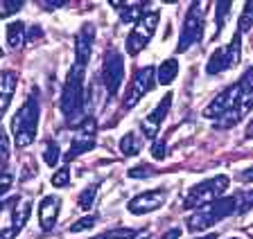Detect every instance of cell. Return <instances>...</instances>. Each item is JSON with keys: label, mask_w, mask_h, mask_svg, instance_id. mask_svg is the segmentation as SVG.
<instances>
[{"label": "cell", "mask_w": 253, "mask_h": 239, "mask_svg": "<svg viewBox=\"0 0 253 239\" xmlns=\"http://www.w3.org/2000/svg\"><path fill=\"white\" fill-rule=\"evenodd\" d=\"M11 181H14V176L9 170H0V199L11 190Z\"/></svg>", "instance_id": "d6a6232c"}, {"label": "cell", "mask_w": 253, "mask_h": 239, "mask_svg": "<svg viewBox=\"0 0 253 239\" xmlns=\"http://www.w3.org/2000/svg\"><path fill=\"white\" fill-rule=\"evenodd\" d=\"M240 54H242V32L237 30L226 48H219L212 52V57L208 59V66H206V72L219 74V72H226V70L235 68L240 64Z\"/></svg>", "instance_id": "ba28073f"}, {"label": "cell", "mask_w": 253, "mask_h": 239, "mask_svg": "<svg viewBox=\"0 0 253 239\" xmlns=\"http://www.w3.org/2000/svg\"><path fill=\"white\" fill-rule=\"evenodd\" d=\"M249 30H253V2H247V7H244V14L242 18H240V32H249Z\"/></svg>", "instance_id": "f546056e"}, {"label": "cell", "mask_w": 253, "mask_h": 239, "mask_svg": "<svg viewBox=\"0 0 253 239\" xmlns=\"http://www.w3.org/2000/svg\"><path fill=\"white\" fill-rule=\"evenodd\" d=\"M0 214H2V199H0Z\"/></svg>", "instance_id": "f6af8a7d"}, {"label": "cell", "mask_w": 253, "mask_h": 239, "mask_svg": "<svg viewBox=\"0 0 253 239\" xmlns=\"http://www.w3.org/2000/svg\"><path fill=\"white\" fill-rule=\"evenodd\" d=\"M59 210H61V199L59 197H45L39 203V223H41V230H52L54 223L59 219Z\"/></svg>", "instance_id": "9a60e30c"}, {"label": "cell", "mask_w": 253, "mask_h": 239, "mask_svg": "<svg viewBox=\"0 0 253 239\" xmlns=\"http://www.w3.org/2000/svg\"><path fill=\"white\" fill-rule=\"evenodd\" d=\"M9 210H11V228L16 233H21L32 214V199H23V201L21 199H14L9 203Z\"/></svg>", "instance_id": "e0dca14e"}, {"label": "cell", "mask_w": 253, "mask_h": 239, "mask_svg": "<svg viewBox=\"0 0 253 239\" xmlns=\"http://www.w3.org/2000/svg\"><path fill=\"white\" fill-rule=\"evenodd\" d=\"M102 81H104V88L109 97H116L120 93V86L125 81V61H122V54L116 52V50L106 52V57H104Z\"/></svg>", "instance_id": "8fae6325"}, {"label": "cell", "mask_w": 253, "mask_h": 239, "mask_svg": "<svg viewBox=\"0 0 253 239\" xmlns=\"http://www.w3.org/2000/svg\"><path fill=\"white\" fill-rule=\"evenodd\" d=\"M244 111H253V93H251V95H249L247 97V102H244Z\"/></svg>", "instance_id": "60d3db41"}, {"label": "cell", "mask_w": 253, "mask_h": 239, "mask_svg": "<svg viewBox=\"0 0 253 239\" xmlns=\"http://www.w3.org/2000/svg\"><path fill=\"white\" fill-rule=\"evenodd\" d=\"M27 43V25L23 21H11L7 25V45L11 50H18Z\"/></svg>", "instance_id": "ac0fdd59"}, {"label": "cell", "mask_w": 253, "mask_h": 239, "mask_svg": "<svg viewBox=\"0 0 253 239\" xmlns=\"http://www.w3.org/2000/svg\"><path fill=\"white\" fill-rule=\"evenodd\" d=\"M133 230L131 228H113V230H106V233L97 235V237L93 239H131L133 237Z\"/></svg>", "instance_id": "484cf974"}, {"label": "cell", "mask_w": 253, "mask_h": 239, "mask_svg": "<svg viewBox=\"0 0 253 239\" xmlns=\"http://www.w3.org/2000/svg\"><path fill=\"white\" fill-rule=\"evenodd\" d=\"M168 199V192L163 187H158V190H149V192H142L138 197H133L131 201L126 203V210L131 214H147V212H154L158 207L165 203Z\"/></svg>", "instance_id": "7c38bea8"}, {"label": "cell", "mask_w": 253, "mask_h": 239, "mask_svg": "<svg viewBox=\"0 0 253 239\" xmlns=\"http://www.w3.org/2000/svg\"><path fill=\"white\" fill-rule=\"evenodd\" d=\"M228 176L226 174H219V176H212L208 181H201L197 185H192L188 190V194L183 197V207L185 210H199L204 205H211V203L219 201L221 194L228 190Z\"/></svg>", "instance_id": "3957f363"}, {"label": "cell", "mask_w": 253, "mask_h": 239, "mask_svg": "<svg viewBox=\"0 0 253 239\" xmlns=\"http://www.w3.org/2000/svg\"><path fill=\"white\" fill-rule=\"evenodd\" d=\"M93 41H95V25L93 23H84V25L79 27L77 36H75V59H77L75 64L86 68L90 52H93Z\"/></svg>", "instance_id": "5bb4252c"}, {"label": "cell", "mask_w": 253, "mask_h": 239, "mask_svg": "<svg viewBox=\"0 0 253 239\" xmlns=\"http://www.w3.org/2000/svg\"><path fill=\"white\" fill-rule=\"evenodd\" d=\"M39 117H41V104H39V91L32 88L27 95L25 104L16 111L14 120H11V133H14V144L18 149L30 147L37 140L39 131Z\"/></svg>", "instance_id": "6da1fadb"}, {"label": "cell", "mask_w": 253, "mask_h": 239, "mask_svg": "<svg viewBox=\"0 0 253 239\" xmlns=\"http://www.w3.org/2000/svg\"><path fill=\"white\" fill-rule=\"evenodd\" d=\"M244 136H247V138H253V120H251V124L247 127V133H244Z\"/></svg>", "instance_id": "7bdbcfd3"}, {"label": "cell", "mask_w": 253, "mask_h": 239, "mask_svg": "<svg viewBox=\"0 0 253 239\" xmlns=\"http://www.w3.org/2000/svg\"><path fill=\"white\" fill-rule=\"evenodd\" d=\"M158 21H161V14H158V11H147V14L133 25L131 34L126 36V43H125V50L129 52V57H136V54H140L142 50L147 48V43L152 41L154 32H156Z\"/></svg>", "instance_id": "8992f818"}, {"label": "cell", "mask_w": 253, "mask_h": 239, "mask_svg": "<svg viewBox=\"0 0 253 239\" xmlns=\"http://www.w3.org/2000/svg\"><path fill=\"white\" fill-rule=\"evenodd\" d=\"M154 86H156V68H154V66L140 68L133 74V79L129 81V88H126V93H125V100H122V106L133 108L142 97L152 91Z\"/></svg>", "instance_id": "9c48e42d"}, {"label": "cell", "mask_w": 253, "mask_h": 239, "mask_svg": "<svg viewBox=\"0 0 253 239\" xmlns=\"http://www.w3.org/2000/svg\"><path fill=\"white\" fill-rule=\"evenodd\" d=\"M97 226V214H86V217L77 219V221L70 226V233H86V230H93Z\"/></svg>", "instance_id": "cb8c5ba5"}, {"label": "cell", "mask_w": 253, "mask_h": 239, "mask_svg": "<svg viewBox=\"0 0 253 239\" xmlns=\"http://www.w3.org/2000/svg\"><path fill=\"white\" fill-rule=\"evenodd\" d=\"M172 93H168V95L163 97V100L156 104V108H154L152 113H149L145 120L140 122V129H142V136L147 140H156L158 136V129H161V124H163L165 115L169 113V106H172Z\"/></svg>", "instance_id": "4fadbf2b"}, {"label": "cell", "mask_w": 253, "mask_h": 239, "mask_svg": "<svg viewBox=\"0 0 253 239\" xmlns=\"http://www.w3.org/2000/svg\"><path fill=\"white\" fill-rule=\"evenodd\" d=\"M176 74H179V61L176 59H165L163 64L156 68V81L168 86L176 79Z\"/></svg>", "instance_id": "d6986e66"}, {"label": "cell", "mask_w": 253, "mask_h": 239, "mask_svg": "<svg viewBox=\"0 0 253 239\" xmlns=\"http://www.w3.org/2000/svg\"><path fill=\"white\" fill-rule=\"evenodd\" d=\"M21 9H23V0H5V2H0V18H7Z\"/></svg>", "instance_id": "f1b7e54d"}, {"label": "cell", "mask_w": 253, "mask_h": 239, "mask_svg": "<svg viewBox=\"0 0 253 239\" xmlns=\"http://www.w3.org/2000/svg\"><path fill=\"white\" fill-rule=\"evenodd\" d=\"M120 151L122 156H138L142 151V140L136 131H129L122 136L120 140Z\"/></svg>", "instance_id": "ffe728a7"}, {"label": "cell", "mask_w": 253, "mask_h": 239, "mask_svg": "<svg viewBox=\"0 0 253 239\" xmlns=\"http://www.w3.org/2000/svg\"><path fill=\"white\" fill-rule=\"evenodd\" d=\"M231 2H217V32H221V27L226 23L228 14H231Z\"/></svg>", "instance_id": "4dcf8cb0"}, {"label": "cell", "mask_w": 253, "mask_h": 239, "mask_svg": "<svg viewBox=\"0 0 253 239\" xmlns=\"http://www.w3.org/2000/svg\"><path fill=\"white\" fill-rule=\"evenodd\" d=\"M181 237V230L179 228H172V230H168L165 235H161L158 239H179Z\"/></svg>", "instance_id": "74e56055"}, {"label": "cell", "mask_w": 253, "mask_h": 239, "mask_svg": "<svg viewBox=\"0 0 253 239\" xmlns=\"http://www.w3.org/2000/svg\"><path fill=\"white\" fill-rule=\"evenodd\" d=\"M251 207H253V192L237 194V212H247Z\"/></svg>", "instance_id": "836d02e7"}, {"label": "cell", "mask_w": 253, "mask_h": 239, "mask_svg": "<svg viewBox=\"0 0 253 239\" xmlns=\"http://www.w3.org/2000/svg\"><path fill=\"white\" fill-rule=\"evenodd\" d=\"M95 142H97V122H95V117L88 115L79 122L77 131H75L73 140H70V151L66 154V160H73L77 156L90 151L95 147Z\"/></svg>", "instance_id": "30bf717a"}, {"label": "cell", "mask_w": 253, "mask_h": 239, "mask_svg": "<svg viewBox=\"0 0 253 239\" xmlns=\"http://www.w3.org/2000/svg\"><path fill=\"white\" fill-rule=\"evenodd\" d=\"M59 158H61V149L54 140H47L45 142V151H43V160H45L50 167H57Z\"/></svg>", "instance_id": "603a6c76"}, {"label": "cell", "mask_w": 253, "mask_h": 239, "mask_svg": "<svg viewBox=\"0 0 253 239\" xmlns=\"http://www.w3.org/2000/svg\"><path fill=\"white\" fill-rule=\"evenodd\" d=\"M129 176H131V178H152V176H156V170L147 167V165H138V167L129 170Z\"/></svg>", "instance_id": "1f68e13d"}, {"label": "cell", "mask_w": 253, "mask_h": 239, "mask_svg": "<svg viewBox=\"0 0 253 239\" xmlns=\"http://www.w3.org/2000/svg\"><path fill=\"white\" fill-rule=\"evenodd\" d=\"M147 237H149V233H147V230H140V233H136L131 239H147Z\"/></svg>", "instance_id": "b9f144b4"}, {"label": "cell", "mask_w": 253, "mask_h": 239, "mask_svg": "<svg viewBox=\"0 0 253 239\" xmlns=\"http://www.w3.org/2000/svg\"><path fill=\"white\" fill-rule=\"evenodd\" d=\"M165 154H168V144H165V140H156L154 147H152V156L156 160H161V158H165Z\"/></svg>", "instance_id": "d590c367"}, {"label": "cell", "mask_w": 253, "mask_h": 239, "mask_svg": "<svg viewBox=\"0 0 253 239\" xmlns=\"http://www.w3.org/2000/svg\"><path fill=\"white\" fill-rule=\"evenodd\" d=\"M43 5H45V9H57V7L66 5V0H57V2H54V0H50V2H43Z\"/></svg>", "instance_id": "ab89813d"}, {"label": "cell", "mask_w": 253, "mask_h": 239, "mask_svg": "<svg viewBox=\"0 0 253 239\" xmlns=\"http://www.w3.org/2000/svg\"><path fill=\"white\" fill-rule=\"evenodd\" d=\"M84 66L75 64L68 70V77H66V84H63L59 108H61V115L68 124L79 122L82 113H84Z\"/></svg>", "instance_id": "7a4b0ae2"}, {"label": "cell", "mask_w": 253, "mask_h": 239, "mask_svg": "<svg viewBox=\"0 0 253 239\" xmlns=\"http://www.w3.org/2000/svg\"><path fill=\"white\" fill-rule=\"evenodd\" d=\"M145 14H147V11H145V5H142V2H136V5H125L120 9V21L125 23V25H136Z\"/></svg>", "instance_id": "44dd1931"}, {"label": "cell", "mask_w": 253, "mask_h": 239, "mask_svg": "<svg viewBox=\"0 0 253 239\" xmlns=\"http://www.w3.org/2000/svg\"><path fill=\"white\" fill-rule=\"evenodd\" d=\"M16 86H18V74L14 70H0V120L9 108Z\"/></svg>", "instance_id": "2e32d148"}, {"label": "cell", "mask_w": 253, "mask_h": 239, "mask_svg": "<svg viewBox=\"0 0 253 239\" xmlns=\"http://www.w3.org/2000/svg\"><path fill=\"white\" fill-rule=\"evenodd\" d=\"M204 16H206L204 2H192L188 9V16H185V21H183V27H181L176 52H185V50H190L199 41V36L204 34Z\"/></svg>", "instance_id": "52a82bcc"}, {"label": "cell", "mask_w": 253, "mask_h": 239, "mask_svg": "<svg viewBox=\"0 0 253 239\" xmlns=\"http://www.w3.org/2000/svg\"><path fill=\"white\" fill-rule=\"evenodd\" d=\"M16 235L18 233H16L14 228H2L0 230V239H16Z\"/></svg>", "instance_id": "f35d334b"}, {"label": "cell", "mask_w": 253, "mask_h": 239, "mask_svg": "<svg viewBox=\"0 0 253 239\" xmlns=\"http://www.w3.org/2000/svg\"><path fill=\"white\" fill-rule=\"evenodd\" d=\"M0 57H2V48H0Z\"/></svg>", "instance_id": "bcb514c9"}, {"label": "cell", "mask_w": 253, "mask_h": 239, "mask_svg": "<svg viewBox=\"0 0 253 239\" xmlns=\"http://www.w3.org/2000/svg\"><path fill=\"white\" fill-rule=\"evenodd\" d=\"M9 160V136H7L5 127L0 124V167Z\"/></svg>", "instance_id": "83f0119b"}, {"label": "cell", "mask_w": 253, "mask_h": 239, "mask_svg": "<svg viewBox=\"0 0 253 239\" xmlns=\"http://www.w3.org/2000/svg\"><path fill=\"white\" fill-rule=\"evenodd\" d=\"M199 239H219V237H217V235L212 233V235H206V237H199Z\"/></svg>", "instance_id": "ee69618b"}, {"label": "cell", "mask_w": 253, "mask_h": 239, "mask_svg": "<svg viewBox=\"0 0 253 239\" xmlns=\"http://www.w3.org/2000/svg\"><path fill=\"white\" fill-rule=\"evenodd\" d=\"M233 212H237V197H221L219 201L195 210V214L188 219V230L190 233H201V230L219 223L221 219L231 217Z\"/></svg>", "instance_id": "277c9868"}, {"label": "cell", "mask_w": 253, "mask_h": 239, "mask_svg": "<svg viewBox=\"0 0 253 239\" xmlns=\"http://www.w3.org/2000/svg\"><path fill=\"white\" fill-rule=\"evenodd\" d=\"M240 181H242V183H253V165L240 174Z\"/></svg>", "instance_id": "8d00e7d4"}, {"label": "cell", "mask_w": 253, "mask_h": 239, "mask_svg": "<svg viewBox=\"0 0 253 239\" xmlns=\"http://www.w3.org/2000/svg\"><path fill=\"white\" fill-rule=\"evenodd\" d=\"M95 199H97V185H88L86 190L79 192L77 197V207L79 210H90L95 203Z\"/></svg>", "instance_id": "7402d4cb"}, {"label": "cell", "mask_w": 253, "mask_h": 239, "mask_svg": "<svg viewBox=\"0 0 253 239\" xmlns=\"http://www.w3.org/2000/svg\"><path fill=\"white\" fill-rule=\"evenodd\" d=\"M242 111H244V108H235V111H228L226 115H221L219 120H217L215 127H217V129H231L233 124H237L240 120H242Z\"/></svg>", "instance_id": "d4e9b609"}, {"label": "cell", "mask_w": 253, "mask_h": 239, "mask_svg": "<svg viewBox=\"0 0 253 239\" xmlns=\"http://www.w3.org/2000/svg\"><path fill=\"white\" fill-rule=\"evenodd\" d=\"M50 181H52L54 187H68L70 185V167L68 165L59 167V170L52 174V178H50Z\"/></svg>", "instance_id": "4316f807"}, {"label": "cell", "mask_w": 253, "mask_h": 239, "mask_svg": "<svg viewBox=\"0 0 253 239\" xmlns=\"http://www.w3.org/2000/svg\"><path fill=\"white\" fill-rule=\"evenodd\" d=\"M247 97L249 95L244 93V88L240 86V81H237V84L228 86L226 91H221L219 95H217L215 100L204 108V117H208V120H219V117L226 115L228 111L242 108L244 102H247Z\"/></svg>", "instance_id": "5b68a950"}, {"label": "cell", "mask_w": 253, "mask_h": 239, "mask_svg": "<svg viewBox=\"0 0 253 239\" xmlns=\"http://www.w3.org/2000/svg\"><path fill=\"white\" fill-rule=\"evenodd\" d=\"M43 38V30L39 25H30L27 27V45H37Z\"/></svg>", "instance_id": "e575fe53"}]
</instances>
